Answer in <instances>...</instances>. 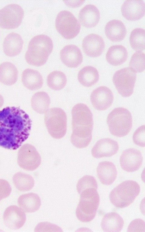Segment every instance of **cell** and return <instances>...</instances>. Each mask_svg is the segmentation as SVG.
Returning <instances> with one entry per match:
<instances>
[{
	"instance_id": "4dcf8cb0",
	"label": "cell",
	"mask_w": 145,
	"mask_h": 232,
	"mask_svg": "<svg viewBox=\"0 0 145 232\" xmlns=\"http://www.w3.org/2000/svg\"><path fill=\"white\" fill-rule=\"evenodd\" d=\"M65 75L59 71H54L47 76V85L52 89L58 91L63 89L67 83Z\"/></svg>"
},
{
	"instance_id": "4fadbf2b",
	"label": "cell",
	"mask_w": 145,
	"mask_h": 232,
	"mask_svg": "<svg viewBox=\"0 0 145 232\" xmlns=\"http://www.w3.org/2000/svg\"><path fill=\"white\" fill-rule=\"evenodd\" d=\"M90 101L93 107L99 111L106 110L112 104L113 94L111 90L105 86H101L92 92Z\"/></svg>"
},
{
	"instance_id": "f35d334b",
	"label": "cell",
	"mask_w": 145,
	"mask_h": 232,
	"mask_svg": "<svg viewBox=\"0 0 145 232\" xmlns=\"http://www.w3.org/2000/svg\"><path fill=\"white\" fill-rule=\"evenodd\" d=\"M66 2V5L68 6H71L72 7H78L81 5L85 2L84 1H71L72 2H68L66 1H64Z\"/></svg>"
},
{
	"instance_id": "7a4b0ae2",
	"label": "cell",
	"mask_w": 145,
	"mask_h": 232,
	"mask_svg": "<svg viewBox=\"0 0 145 232\" xmlns=\"http://www.w3.org/2000/svg\"><path fill=\"white\" fill-rule=\"evenodd\" d=\"M72 115V133L70 141L74 146L85 147L90 143L93 127L92 114L85 104L79 103L73 107Z\"/></svg>"
},
{
	"instance_id": "5bb4252c",
	"label": "cell",
	"mask_w": 145,
	"mask_h": 232,
	"mask_svg": "<svg viewBox=\"0 0 145 232\" xmlns=\"http://www.w3.org/2000/svg\"><path fill=\"white\" fill-rule=\"evenodd\" d=\"M5 225L12 230L22 227L26 220V215L20 208L15 205L9 206L5 211L3 216Z\"/></svg>"
},
{
	"instance_id": "ac0fdd59",
	"label": "cell",
	"mask_w": 145,
	"mask_h": 232,
	"mask_svg": "<svg viewBox=\"0 0 145 232\" xmlns=\"http://www.w3.org/2000/svg\"><path fill=\"white\" fill-rule=\"evenodd\" d=\"M60 56L62 62L70 68L78 67L83 60V56L80 50L78 47L73 44L64 47L61 50Z\"/></svg>"
},
{
	"instance_id": "8992f818",
	"label": "cell",
	"mask_w": 145,
	"mask_h": 232,
	"mask_svg": "<svg viewBox=\"0 0 145 232\" xmlns=\"http://www.w3.org/2000/svg\"><path fill=\"white\" fill-rule=\"evenodd\" d=\"M107 122L111 134L118 137H123L127 135L131 130L132 116L127 109L117 108L108 114Z\"/></svg>"
},
{
	"instance_id": "44dd1931",
	"label": "cell",
	"mask_w": 145,
	"mask_h": 232,
	"mask_svg": "<svg viewBox=\"0 0 145 232\" xmlns=\"http://www.w3.org/2000/svg\"><path fill=\"white\" fill-rule=\"evenodd\" d=\"M23 41L18 34L11 32L5 38L3 43V50L7 56L13 57L21 52L22 48Z\"/></svg>"
},
{
	"instance_id": "74e56055",
	"label": "cell",
	"mask_w": 145,
	"mask_h": 232,
	"mask_svg": "<svg viewBox=\"0 0 145 232\" xmlns=\"http://www.w3.org/2000/svg\"><path fill=\"white\" fill-rule=\"evenodd\" d=\"M11 191V188L8 182L0 179V201L8 196Z\"/></svg>"
},
{
	"instance_id": "603a6c76",
	"label": "cell",
	"mask_w": 145,
	"mask_h": 232,
	"mask_svg": "<svg viewBox=\"0 0 145 232\" xmlns=\"http://www.w3.org/2000/svg\"><path fill=\"white\" fill-rule=\"evenodd\" d=\"M124 224L122 218L118 213L111 212L105 214L101 223V227L104 232H119Z\"/></svg>"
},
{
	"instance_id": "83f0119b",
	"label": "cell",
	"mask_w": 145,
	"mask_h": 232,
	"mask_svg": "<svg viewBox=\"0 0 145 232\" xmlns=\"http://www.w3.org/2000/svg\"><path fill=\"white\" fill-rule=\"evenodd\" d=\"M99 75L97 69L89 66H85L79 72L78 79L83 86L87 87L92 86L98 81Z\"/></svg>"
},
{
	"instance_id": "484cf974",
	"label": "cell",
	"mask_w": 145,
	"mask_h": 232,
	"mask_svg": "<svg viewBox=\"0 0 145 232\" xmlns=\"http://www.w3.org/2000/svg\"><path fill=\"white\" fill-rule=\"evenodd\" d=\"M128 53L126 49L122 45H114L110 47L106 55V59L110 64L119 66L127 60Z\"/></svg>"
},
{
	"instance_id": "1f68e13d",
	"label": "cell",
	"mask_w": 145,
	"mask_h": 232,
	"mask_svg": "<svg viewBox=\"0 0 145 232\" xmlns=\"http://www.w3.org/2000/svg\"><path fill=\"white\" fill-rule=\"evenodd\" d=\"M145 30L141 28L133 30L130 37V43L131 47L136 51L145 49Z\"/></svg>"
},
{
	"instance_id": "f546056e",
	"label": "cell",
	"mask_w": 145,
	"mask_h": 232,
	"mask_svg": "<svg viewBox=\"0 0 145 232\" xmlns=\"http://www.w3.org/2000/svg\"><path fill=\"white\" fill-rule=\"evenodd\" d=\"M12 180L16 188L21 192L29 191L34 185V181L32 177L30 175L22 172L15 173L13 177Z\"/></svg>"
},
{
	"instance_id": "f1b7e54d",
	"label": "cell",
	"mask_w": 145,
	"mask_h": 232,
	"mask_svg": "<svg viewBox=\"0 0 145 232\" xmlns=\"http://www.w3.org/2000/svg\"><path fill=\"white\" fill-rule=\"evenodd\" d=\"M50 103L49 95L46 92L43 91L35 93L32 96L31 100L32 109L40 114L45 113L47 111Z\"/></svg>"
},
{
	"instance_id": "9a60e30c",
	"label": "cell",
	"mask_w": 145,
	"mask_h": 232,
	"mask_svg": "<svg viewBox=\"0 0 145 232\" xmlns=\"http://www.w3.org/2000/svg\"><path fill=\"white\" fill-rule=\"evenodd\" d=\"M82 47L85 53L90 57H97L102 53L105 47L103 38L95 34H89L83 39Z\"/></svg>"
},
{
	"instance_id": "8fae6325",
	"label": "cell",
	"mask_w": 145,
	"mask_h": 232,
	"mask_svg": "<svg viewBox=\"0 0 145 232\" xmlns=\"http://www.w3.org/2000/svg\"><path fill=\"white\" fill-rule=\"evenodd\" d=\"M24 15L22 7L16 4H8L0 9V27L7 29L18 27Z\"/></svg>"
},
{
	"instance_id": "e575fe53",
	"label": "cell",
	"mask_w": 145,
	"mask_h": 232,
	"mask_svg": "<svg viewBox=\"0 0 145 232\" xmlns=\"http://www.w3.org/2000/svg\"><path fill=\"white\" fill-rule=\"evenodd\" d=\"M132 139L136 145L141 147H145V125L140 126L136 130L133 134Z\"/></svg>"
},
{
	"instance_id": "7402d4cb",
	"label": "cell",
	"mask_w": 145,
	"mask_h": 232,
	"mask_svg": "<svg viewBox=\"0 0 145 232\" xmlns=\"http://www.w3.org/2000/svg\"><path fill=\"white\" fill-rule=\"evenodd\" d=\"M105 31L108 38L115 42L123 40L127 33L126 27L122 22L116 19L110 20L107 23Z\"/></svg>"
},
{
	"instance_id": "3957f363",
	"label": "cell",
	"mask_w": 145,
	"mask_h": 232,
	"mask_svg": "<svg viewBox=\"0 0 145 232\" xmlns=\"http://www.w3.org/2000/svg\"><path fill=\"white\" fill-rule=\"evenodd\" d=\"M53 49V42L50 37L44 34L36 36L29 43L25 55L26 61L33 66H42L46 63Z\"/></svg>"
},
{
	"instance_id": "d4e9b609",
	"label": "cell",
	"mask_w": 145,
	"mask_h": 232,
	"mask_svg": "<svg viewBox=\"0 0 145 232\" xmlns=\"http://www.w3.org/2000/svg\"><path fill=\"white\" fill-rule=\"evenodd\" d=\"M20 208L26 213H32L37 211L41 205V200L36 194L30 192L20 195L18 200Z\"/></svg>"
},
{
	"instance_id": "5b68a950",
	"label": "cell",
	"mask_w": 145,
	"mask_h": 232,
	"mask_svg": "<svg viewBox=\"0 0 145 232\" xmlns=\"http://www.w3.org/2000/svg\"><path fill=\"white\" fill-rule=\"evenodd\" d=\"M140 191L139 185L135 181L128 180L122 182L110 192L111 203L118 208L127 207L132 204Z\"/></svg>"
},
{
	"instance_id": "9c48e42d",
	"label": "cell",
	"mask_w": 145,
	"mask_h": 232,
	"mask_svg": "<svg viewBox=\"0 0 145 232\" xmlns=\"http://www.w3.org/2000/svg\"><path fill=\"white\" fill-rule=\"evenodd\" d=\"M136 78V72L127 67L116 71L112 81L119 93L123 97H127L133 92Z\"/></svg>"
},
{
	"instance_id": "cb8c5ba5",
	"label": "cell",
	"mask_w": 145,
	"mask_h": 232,
	"mask_svg": "<svg viewBox=\"0 0 145 232\" xmlns=\"http://www.w3.org/2000/svg\"><path fill=\"white\" fill-rule=\"evenodd\" d=\"M21 80L25 87L32 91L40 89L43 84V79L40 73L31 69H26L23 72Z\"/></svg>"
},
{
	"instance_id": "277c9868",
	"label": "cell",
	"mask_w": 145,
	"mask_h": 232,
	"mask_svg": "<svg viewBox=\"0 0 145 232\" xmlns=\"http://www.w3.org/2000/svg\"><path fill=\"white\" fill-rule=\"evenodd\" d=\"M97 189L93 187L86 188L79 194L80 198L76 208V215L82 222H88L95 218L100 203Z\"/></svg>"
},
{
	"instance_id": "ab89813d",
	"label": "cell",
	"mask_w": 145,
	"mask_h": 232,
	"mask_svg": "<svg viewBox=\"0 0 145 232\" xmlns=\"http://www.w3.org/2000/svg\"><path fill=\"white\" fill-rule=\"evenodd\" d=\"M4 103V99L2 96L0 94V108L2 106Z\"/></svg>"
},
{
	"instance_id": "e0dca14e",
	"label": "cell",
	"mask_w": 145,
	"mask_h": 232,
	"mask_svg": "<svg viewBox=\"0 0 145 232\" xmlns=\"http://www.w3.org/2000/svg\"><path fill=\"white\" fill-rule=\"evenodd\" d=\"M121 11L123 16L127 20L140 19L145 14V3L143 0L125 1L121 6Z\"/></svg>"
},
{
	"instance_id": "52a82bcc",
	"label": "cell",
	"mask_w": 145,
	"mask_h": 232,
	"mask_svg": "<svg viewBox=\"0 0 145 232\" xmlns=\"http://www.w3.org/2000/svg\"><path fill=\"white\" fill-rule=\"evenodd\" d=\"M44 119L48 132L52 137L60 139L66 134L67 117L62 108L54 107L48 109L45 113Z\"/></svg>"
},
{
	"instance_id": "d590c367",
	"label": "cell",
	"mask_w": 145,
	"mask_h": 232,
	"mask_svg": "<svg viewBox=\"0 0 145 232\" xmlns=\"http://www.w3.org/2000/svg\"><path fill=\"white\" fill-rule=\"evenodd\" d=\"M34 231H63L62 229L55 224L48 222L39 223L34 229Z\"/></svg>"
},
{
	"instance_id": "ba28073f",
	"label": "cell",
	"mask_w": 145,
	"mask_h": 232,
	"mask_svg": "<svg viewBox=\"0 0 145 232\" xmlns=\"http://www.w3.org/2000/svg\"><path fill=\"white\" fill-rule=\"evenodd\" d=\"M56 29L64 38L70 40L75 37L79 33L80 24L74 15L66 10L60 11L55 20Z\"/></svg>"
},
{
	"instance_id": "8d00e7d4",
	"label": "cell",
	"mask_w": 145,
	"mask_h": 232,
	"mask_svg": "<svg viewBox=\"0 0 145 232\" xmlns=\"http://www.w3.org/2000/svg\"><path fill=\"white\" fill-rule=\"evenodd\" d=\"M127 231L144 232V221L139 218L132 221L128 227Z\"/></svg>"
},
{
	"instance_id": "7c38bea8",
	"label": "cell",
	"mask_w": 145,
	"mask_h": 232,
	"mask_svg": "<svg viewBox=\"0 0 145 232\" xmlns=\"http://www.w3.org/2000/svg\"><path fill=\"white\" fill-rule=\"evenodd\" d=\"M143 160V158L140 151L134 148L124 150L120 158L121 168L129 172L138 170L142 165Z\"/></svg>"
},
{
	"instance_id": "30bf717a",
	"label": "cell",
	"mask_w": 145,
	"mask_h": 232,
	"mask_svg": "<svg viewBox=\"0 0 145 232\" xmlns=\"http://www.w3.org/2000/svg\"><path fill=\"white\" fill-rule=\"evenodd\" d=\"M41 162L40 154L33 145L26 143L19 149L17 162L19 166L23 169L34 171L39 167Z\"/></svg>"
},
{
	"instance_id": "2e32d148",
	"label": "cell",
	"mask_w": 145,
	"mask_h": 232,
	"mask_svg": "<svg viewBox=\"0 0 145 232\" xmlns=\"http://www.w3.org/2000/svg\"><path fill=\"white\" fill-rule=\"evenodd\" d=\"M119 149L118 142L110 138L98 140L91 150L92 156L96 158L110 157L116 154Z\"/></svg>"
},
{
	"instance_id": "6da1fadb",
	"label": "cell",
	"mask_w": 145,
	"mask_h": 232,
	"mask_svg": "<svg viewBox=\"0 0 145 232\" xmlns=\"http://www.w3.org/2000/svg\"><path fill=\"white\" fill-rule=\"evenodd\" d=\"M32 121L19 107H7L0 111V146L16 150L28 138Z\"/></svg>"
},
{
	"instance_id": "ffe728a7",
	"label": "cell",
	"mask_w": 145,
	"mask_h": 232,
	"mask_svg": "<svg viewBox=\"0 0 145 232\" xmlns=\"http://www.w3.org/2000/svg\"><path fill=\"white\" fill-rule=\"evenodd\" d=\"M98 177L101 182L106 185L112 184L117 175L115 165L111 162L104 161L100 162L97 167Z\"/></svg>"
},
{
	"instance_id": "4316f807",
	"label": "cell",
	"mask_w": 145,
	"mask_h": 232,
	"mask_svg": "<svg viewBox=\"0 0 145 232\" xmlns=\"http://www.w3.org/2000/svg\"><path fill=\"white\" fill-rule=\"evenodd\" d=\"M18 71L16 66L9 62H4L0 65V82L3 84L11 85L17 81Z\"/></svg>"
},
{
	"instance_id": "d6a6232c",
	"label": "cell",
	"mask_w": 145,
	"mask_h": 232,
	"mask_svg": "<svg viewBox=\"0 0 145 232\" xmlns=\"http://www.w3.org/2000/svg\"><path fill=\"white\" fill-rule=\"evenodd\" d=\"M130 67L135 72H141L145 69V54L138 51L132 56L129 62Z\"/></svg>"
},
{
	"instance_id": "d6986e66",
	"label": "cell",
	"mask_w": 145,
	"mask_h": 232,
	"mask_svg": "<svg viewBox=\"0 0 145 232\" xmlns=\"http://www.w3.org/2000/svg\"><path fill=\"white\" fill-rule=\"evenodd\" d=\"M100 17V12L94 5L88 4L84 6L80 11L79 20L83 26L91 28L96 26L98 23Z\"/></svg>"
},
{
	"instance_id": "836d02e7",
	"label": "cell",
	"mask_w": 145,
	"mask_h": 232,
	"mask_svg": "<svg viewBox=\"0 0 145 232\" xmlns=\"http://www.w3.org/2000/svg\"><path fill=\"white\" fill-rule=\"evenodd\" d=\"M91 187L97 189L98 185L95 178L90 175H85L81 178L76 185L77 191L79 194L85 189Z\"/></svg>"
}]
</instances>
